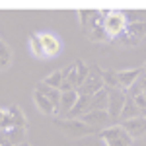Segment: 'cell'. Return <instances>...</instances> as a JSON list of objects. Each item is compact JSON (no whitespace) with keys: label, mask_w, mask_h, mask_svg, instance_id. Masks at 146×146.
<instances>
[{"label":"cell","mask_w":146,"mask_h":146,"mask_svg":"<svg viewBox=\"0 0 146 146\" xmlns=\"http://www.w3.org/2000/svg\"><path fill=\"white\" fill-rule=\"evenodd\" d=\"M12 60H14V53L10 45L0 41V70H8L12 66Z\"/></svg>","instance_id":"17"},{"label":"cell","mask_w":146,"mask_h":146,"mask_svg":"<svg viewBox=\"0 0 146 146\" xmlns=\"http://www.w3.org/2000/svg\"><path fill=\"white\" fill-rule=\"evenodd\" d=\"M125 100H127V94L123 90H119V88L107 90V109L105 111L109 115V119H119V113L125 105Z\"/></svg>","instance_id":"8"},{"label":"cell","mask_w":146,"mask_h":146,"mask_svg":"<svg viewBox=\"0 0 146 146\" xmlns=\"http://www.w3.org/2000/svg\"><path fill=\"white\" fill-rule=\"evenodd\" d=\"M35 35H37V39H39V43H41L45 60H49V58H53V56H56L60 53L62 43H60V39H58L55 33H51V31H39V33H35Z\"/></svg>","instance_id":"7"},{"label":"cell","mask_w":146,"mask_h":146,"mask_svg":"<svg viewBox=\"0 0 146 146\" xmlns=\"http://www.w3.org/2000/svg\"><path fill=\"white\" fill-rule=\"evenodd\" d=\"M127 23H136V22H144V12L142 10H133V12H125Z\"/></svg>","instance_id":"22"},{"label":"cell","mask_w":146,"mask_h":146,"mask_svg":"<svg viewBox=\"0 0 146 146\" xmlns=\"http://www.w3.org/2000/svg\"><path fill=\"white\" fill-rule=\"evenodd\" d=\"M16 146H27V142H22V144H16Z\"/></svg>","instance_id":"26"},{"label":"cell","mask_w":146,"mask_h":146,"mask_svg":"<svg viewBox=\"0 0 146 146\" xmlns=\"http://www.w3.org/2000/svg\"><path fill=\"white\" fill-rule=\"evenodd\" d=\"M135 117H144V111H142V109H138L135 103H133V100H131V98H127V100H125L123 109H121V113H119V121L135 119Z\"/></svg>","instance_id":"14"},{"label":"cell","mask_w":146,"mask_h":146,"mask_svg":"<svg viewBox=\"0 0 146 146\" xmlns=\"http://www.w3.org/2000/svg\"><path fill=\"white\" fill-rule=\"evenodd\" d=\"M76 100H78V92L70 90V92H62L60 94V101H58V115H66L74 105H76Z\"/></svg>","instance_id":"12"},{"label":"cell","mask_w":146,"mask_h":146,"mask_svg":"<svg viewBox=\"0 0 146 146\" xmlns=\"http://www.w3.org/2000/svg\"><path fill=\"white\" fill-rule=\"evenodd\" d=\"M27 47H29V53H31L35 58H39V60H45V55H43L41 43H39V39H37V35H35V33L29 35V39H27Z\"/></svg>","instance_id":"20"},{"label":"cell","mask_w":146,"mask_h":146,"mask_svg":"<svg viewBox=\"0 0 146 146\" xmlns=\"http://www.w3.org/2000/svg\"><path fill=\"white\" fill-rule=\"evenodd\" d=\"M35 92H39L43 98H47V100L51 101V105L56 109V113H58V101H60V92L55 90V88H49V86H45L43 82H37V86H35Z\"/></svg>","instance_id":"13"},{"label":"cell","mask_w":146,"mask_h":146,"mask_svg":"<svg viewBox=\"0 0 146 146\" xmlns=\"http://www.w3.org/2000/svg\"><path fill=\"white\" fill-rule=\"evenodd\" d=\"M125 94H127V98H136V96H140V94H146L144 92V74H140V76L135 80V84L125 92Z\"/></svg>","instance_id":"21"},{"label":"cell","mask_w":146,"mask_h":146,"mask_svg":"<svg viewBox=\"0 0 146 146\" xmlns=\"http://www.w3.org/2000/svg\"><path fill=\"white\" fill-rule=\"evenodd\" d=\"M8 113L14 119V129H27V117H25V113L22 111V107L18 103H12L8 107Z\"/></svg>","instance_id":"16"},{"label":"cell","mask_w":146,"mask_h":146,"mask_svg":"<svg viewBox=\"0 0 146 146\" xmlns=\"http://www.w3.org/2000/svg\"><path fill=\"white\" fill-rule=\"evenodd\" d=\"M4 115H6V107H0V123H2V119H4Z\"/></svg>","instance_id":"25"},{"label":"cell","mask_w":146,"mask_h":146,"mask_svg":"<svg viewBox=\"0 0 146 146\" xmlns=\"http://www.w3.org/2000/svg\"><path fill=\"white\" fill-rule=\"evenodd\" d=\"M144 74V66H138V68H125V70H115V78H117V88L119 90L127 92L133 84L135 80Z\"/></svg>","instance_id":"9"},{"label":"cell","mask_w":146,"mask_h":146,"mask_svg":"<svg viewBox=\"0 0 146 146\" xmlns=\"http://www.w3.org/2000/svg\"><path fill=\"white\" fill-rule=\"evenodd\" d=\"M146 33V23L144 22H136V23H127L125 31L121 35H117L111 43L119 47H136L142 43Z\"/></svg>","instance_id":"2"},{"label":"cell","mask_w":146,"mask_h":146,"mask_svg":"<svg viewBox=\"0 0 146 146\" xmlns=\"http://www.w3.org/2000/svg\"><path fill=\"white\" fill-rule=\"evenodd\" d=\"M94 109H101V111L107 109V90L105 88L90 98V111H94Z\"/></svg>","instance_id":"18"},{"label":"cell","mask_w":146,"mask_h":146,"mask_svg":"<svg viewBox=\"0 0 146 146\" xmlns=\"http://www.w3.org/2000/svg\"><path fill=\"white\" fill-rule=\"evenodd\" d=\"M80 121H82L84 125H88V127H92V129H96V131L100 133L101 127H103V123H105V121H109V115H107V111L94 109V111L84 113V115L80 117Z\"/></svg>","instance_id":"11"},{"label":"cell","mask_w":146,"mask_h":146,"mask_svg":"<svg viewBox=\"0 0 146 146\" xmlns=\"http://www.w3.org/2000/svg\"><path fill=\"white\" fill-rule=\"evenodd\" d=\"M131 100H133V103H135L138 109H142V111H144V107H146V94H140V96L131 98Z\"/></svg>","instance_id":"23"},{"label":"cell","mask_w":146,"mask_h":146,"mask_svg":"<svg viewBox=\"0 0 146 146\" xmlns=\"http://www.w3.org/2000/svg\"><path fill=\"white\" fill-rule=\"evenodd\" d=\"M101 70L98 64H88V76H86V80L82 82V86H80L78 94L80 96H88V98H92L94 94H98L100 90H103V80H101Z\"/></svg>","instance_id":"5"},{"label":"cell","mask_w":146,"mask_h":146,"mask_svg":"<svg viewBox=\"0 0 146 146\" xmlns=\"http://www.w3.org/2000/svg\"><path fill=\"white\" fill-rule=\"evenodd\" d=\"M0 146H12L10 140H8V136L4 135V133H0Z\"/></svg>","instance_id":"24"},{"label":"cell","mask_w":146,"mask_h":146,"mask_svg":"<svg viewBox=\"0 0 146 146\" xmlns=\"http://www.w3.org/2000/svg\"><path fill=\"white\" fill-rule=\"evenodd\" d=\"M62 76H64V82H68L74 90H78L82 86V82L88 76V64L84 60H74L72 64H68L66 68H62Z\"/></svg>","instance_id":"6"},{"label":"cell","mask_w":146,"mask_h":146,"mask_svg":"<svg viewBox=\"0 0 146 146\" xmlns=\"http://www.w3.org/2000/svg\"><path fill=\"white\" fill-rule=\"evenodd\" d=\"M62 80H64V76H62V70H53L51 74H47L45 80H41L45 86H49V88H55V90H58L60 88V84H62Z\"/></svg>","instance_id":"19"},{"label":"cell","mask_w":146,"mask_h":146,"mask_svg":"<svg viewBox=\"0 0 146 146\" xmlns=\"http://www.w3.org/2000/svg\"><path fill=\"white\" fill-rule=\"evenodd\" d=\"M98 136L105 146H133L135 144V140L127 135L119 125H111V127L101 129L98 133Z\"/></svg>","instance_id":"4"},{"label":"cell","mask_w":146,"mask_h":146,"mask_svg":"<svg viewBox=\"0 0 146 146\" xmlns=\"http://www.w3.org/2000/svg\"><path fill=\"white\" fill-rule=\"evenodd\" d=\"M33 103H35V107L43 113V115H49V117H56V115H58L56 109L51 105V101L47 100V98H43L39 92H33Z\"/></svg>","instance_id":"15"},{"label":"cell","mask_w":146,"mask_h":146,"mask_svg":"<svg viewBox=\"0 0 146 146\" xmlns=\"http://www.w3.org/2000/svg\"><path fill=\"white\" fill-rule=\"evenodd\" d=\"M55 129L66 138H72V140H78V138H86V136L96 135L98 131L92 129L88 125H84L80 119H64V117H55Z\"/></svg>","instance_id":"1"},{"label":"cell","mask_w":146,"mask_h":146,"mask_svg":"<svg viewBox=\"0 0 146 146\" xmlns=\"http://www.w3.org/2000/svg\"><path fill=\"white\" fill-rule=\"evenodd\" d=\"M119 127L123 129L127 135L131 136L133 140L136 138H142L146 135V117H135V119H127V121H121Z\"/></svg>","instance_id":"10"},{"label":"cell","mask_w":146,"mask_h":146,"mask_svg":"<svg viewBox=\"0 0 146 146\" xmlns=\"http://www.w3.org/2000/svg\"><path fill=\"white\" fill-rule=\"evenodd\" d=\"M103 14V31L107 35V39L113 41L117 35H121L127 27V18H125V12H117V10H107L101 12Z\"/></svg>","instance_id":"3"}]
</instances>
